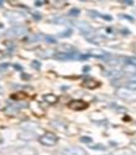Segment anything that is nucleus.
I'll use <instances>...</instances> for the list:
<instances>
[{
	"label": "nucleus",
	"instance_id": "f257e3e1",
	"mask_svg": "<svg viewBox=\"0 0 136 155\" xmlns=\"http://www.w3.org/2000/svg\"><path fill=\"white\" fill-rule=\"evenodd\" d=\"M6 19L9 20L10 22H13V24H20V22H23L26 20V15L21 11H17V10H13V11H8L5 14Z\"/></svg>",
	"mask_w": 136,
	"mask_h": 155
},
{
	"label": "nucleus",
	"instance_id": "f03ea898",
	"mask_svg": "<svg viewBox=\"0 0 136 155\" xmlns=\"http://www.w3.org/2000/svg\"><path fill=\"white\" fill-rule=\"evenodd\" d=\"M27 33V28L23 25H17L13 26L11 28H9L6 31V36L8 37H23Z\"/></svg>",
	"mask_w": 136,
	"mask_h": 155
},
{
	"label": "nucleus",
	"instance_id": "7ed1b4c3",
	"mask_svg": "<svg viewBox=\"0 0 136 155\" xmlns=\"http://www.w3.org/2000/svg\"><path fill=\"white\" fill-rule=\"evenodd\" d=\"M116 95L120 99H124L126 101H136V91L129 90L128 88H120L116 91Z\"/></svg>",
	"mask_w": 136,
	"mask_h": 155
},
{
	"label": "nucleus",
	"instance_id": "20e7f679",
	"mask_svg": "<svg viewBox=\"0 0 136 155\" xmlns=\"http://www.w3.org/2000/svg\"><path fill=\"white\" fill-rule=\"evenodd\" d=\"M58 142V138L56 134L53 133H45L44 136L40 137V143L45 147H51V145H55V144Z\"/></svg>",
	"mask_w": 136,
	"mask_h": 155
},
{
	"label": "nucleus",
	"instance_id": "39448f33",
	"mask_svg": "<svg viewBox=\"0 0 136 155\" xmlns=\"http://www.w3.org/2000/svg\"><path fill=\"white\" fill-rule=\"evenodd\" d=\"M68 107L73 111H83L88 107V103L83 100H72L68 103Z\"/></svg>",
	"mask_w": 136,
	"mask_h": 155
},
{
	"label": "nucleus",
	"instance_id": "423d86ee",
	"mask_svg": "<svg viewBox=\"0 0 136 155\" xmlns=\"http://www.w3.org/2000/svg\"><path fill=\"white\" fill-rule=\"evenodd\" d=\"M62 155H87V153L80 147H67L62 150Z\"/></svg>",
	"mask_w": 136,
	"mask_h": 155
},
{
	"label": "nucleus",
	"instance_id": "0eeeda50",
	"mask_svg": "<svg viewBox=\"0 0 136 155\" xmlns=\"http://www.w3.org/2000/svg\"><path fill=\"white\" fill-rule=\"evenodd\" d=\"M109 53L103 49H90L89 50V57H95V58H103V59H107L109 58Z\"/></svg>",
	"mask_w": 136,
	"mask_h": 155
},
{
	"label": "nucleus",
	"instance_id": "6e6552de",
	"mask_svg": "<svg viewBox=\"0 0 136 155\" xmlns=\"http://www.w3.org/2000/svg\"><path fill=\"white\" fill-rule=\"evenodd\" d=\"M17 153L20 155H37V150L35 148H32V147H29V145L19 148Z\"/></svg>",
	"mask_w": 136,
	"mask_h": 155
},
{
	"label": "nucleus",
	"instance_id": "1a4fd4ad",
	"mask_svg": "<svg viewBox=\"0 0 136 155\" xmlns=\"http://www.w3.org/2000/svg\"><path fill=\"white\" fill-rule=\"evenodd\" d=\"M19 137L21 138L23 140H32V139L37 138L36 133L34 131H24V132H21L19 134Z\"/></svg>",
	"mask_w": 136,
	"mask_h": 155
},
{
	"label": "nucleus",
	"instance_id": "9d476101",
	"mask_svg": "<svg viewBox=\"0 0 136 155\" xmlns=\"http://www.w3.org/2000/svg\"><path fill=\"white\" fill-rule=\"evenodd\" d=\"M83 85H84L87 89H90V90H94V89H97L100 86V82L97 81V80H94V79H87L83 81Z\"/></svg>",
	"mask_w": 136,
	"mask_h": 155
},
{
	"label": "nucleus",
	"instance_id": "9b49d317",
	"mask_svg": "<svg viewBox=\"0 0 136 155\" xmlns=\"http://www.w3.org/2000/svg\"><path fill=\"white\" fill-rule=\"evenodd\" d=\"M87 41L90 43H103V42H105V37H103L100 35H93L90 37H87Z\"/></svg>",
	"mask_w": 136,
	"mask_h": 155
},
{
	"label": "nucleus",
	"instance_id": "f8f14e48",
	"mask_svg": "<svg viewBox=\"0 0 136 155\" xmlns=\"http://www.w3.org/2000/svg\"><path fill=\"white\" fill-rule=\"evenodd\" d=\"M76 26L82 31V32L83 33H84V35H87V33H89L90 32V31H92V27H90V25H88L87 22H77L76 24Z\"/></svg>",
	"mask_w": 136,
	"mask_h": 155
},
{
	"label": "nucleus",
	"instance_id": "ddd939ff",
	"mask_svg": "<svg viewBox=\"0 0 136 155\" xmlns=\"http://www.w3.org/2000/svg\"><path fill=\"white\" fill-rule=\"evenodd\" d=\"M44 100H45V102L50 103V105H55V103H57V101H58V97L55 94H45Z\"/></svg>",
	"mask_w": 136,
	"mask_h": 155
},
{
	"label": "nucleus",
	"instance_id": "4468645a",
	"mask_svg": "<svg viewBox=\"0 0 136 155\" xmlns=\"http://www.w3.org/2000/svg\"><path fill=\"white\" fill-rule=\"evenodd\" d=\"M74 47H72L71 44H62L59 47V52L63 54H69V53H74Z\"/></svg>",
	"mask_w": 136,
	"mask_h": 155
},
{
	"label": "nucleus",
	"instance_id": "2eb2a0df",
	"mask_svg": "<svg viewBox=\"0 0 136 155\" xmlns=\"http://www.w3.org/2000/svg\"><path fill=\"white\" fill-rule=\"evenodd\" d=\"M122 71L124 73H128V74H136V67L130 65V64H124Z\"/></svg>",
	"mask_w": 136,
	"mask_h": 155
},
{
	"label": "nucleus",
	"instance_id": "dca6fc26",
	"mask_svg": "<svg viewBox=\"0 0 136 155\" xmlns=\"http://www.w3.org/2000/svg\"><path fill=\"white\" fill-rule=\"evenodd\" d=\"M89 15H92L93 17H101L107 21H111L113 17L111 16H108V15H103V14H99V13H95V11H89Z\"/></svg>",
	"mask_w": 136,
	"mask_h": 155
},
{
	"label": "nucleus",
	"instance_id": "f3484780",
	"mask_svg": "<svg viewBox=\"0 0 136 155\" xmlns=\"http://www.w3.org/2000/svg\"><path fill=\"white\" fill-rule=\"evenodd\" d=\"M115 155H136V153H134L132 150H129V149H121L115 153Z\"/></svg>",
	"mask_w": 136,
	"mask_h": 155
},
{
	"label": "nucleus",
	"instance_id": "a211bd4d",
	"mask_svg": "<svg viewBox=\"0 0 136 155\" xmlns=\"http://www.w3.org/2000/svg\"><path fill=\"white\" fill-rule=\"evenodd\" d=\"M55 53V50H52V49H47V50H42L41 53L38 54L40 57H42V58H50L52 54Z\"/></svg>",
	"mask_w": 136,
	"mask_h": 155
},
{
	"label": "nucleus",
	"instance_id": "6ab92c4d",
	"mask_svg": "<svg viewBox=\"0 0 136 155\" xmlns=\"http://www.w3.org/2000/svg\"><path fill=\"white\" fill-rule=\"evenodd\" d=\"M126 88L129 90H132V91H136V80H129L126 82Z\"/></svg>",
	"mask_w": 136,
	"mask_h": 155
},
{
	"label": "nucleus",
	"instance_id": "aec40b11",
	"mask_svg": "<svg viewBox=\"0 0 136 155\" xmlns=\"http://www.w3.org/2000/svg\"><path fill=\"white\" fill-rule=\"evenodd\" d=\"M124 62H125V64H130V65H135V67H136V58H134V57H131V58H125Z\"/></svg>",
	"mask_w": 136,
	"mask_h": 155
},
{
	"label": "nucleus",
	"instance_id": "412c9836",
	"mask_svg": "<svg viewBox=\"0 0 136 155\" xmlns=\"http://www.w3.org/2000/svg\"><path fill=\"white\" fill-rule=\"evenodd\" d=\"M52 22H55V24H67L68 20L65 19V17H57V19H53V20H52Z\"/></svg>",
	"mask_w": 136,
	"mask_h": 155
},
{
	"label": "nucleus",
	"instance_id": "4be33fe9",
	"mask_svg": "<svg viewBox=\"0 0 136 155\" xmlns=\"http://www.w3.org/2000/svg\"><path fill=\"white\" fill-rule=\"evenodd\" d=\"M68 15L76 17V16H78V15H80V10H79V9H71L69 13H68Z\"/></svg>",
	"mask_w": 136,
	"mask_h": 155
},
{
	"label": "nucleus",
	"instance_id": "5701e85b",
	"mask_svg": "<svg viewBox=\"0 0 136 155\" xmlns=\"http://www.w3.org/2000/svg\"><path fill=\"white\" fill-rule=\"evenodd\" d=\"M73 33V31L69 28V30H67V31H65V32H62V33H59L58 36L61 37V38H66V37H69Z\"/></svg>",
	"mask_w": 136,
	"mask_h": 155
},
{
	"label": "nucleus",
	"instance_id": "b1692460",
	"mask_svg": "<svg viewBox=\"0 0 136 155\" xmlns=\"http://www.w3.org/2000/svg\"><path fill=\"white\" fill-rule=\"evenodd\" d=\"M31 67L38 70L41 68V64H40V62H37V60H32V62H31Z\"/></svg>",
	"mask_w": 136,
	"mask_h": 155
},
{
	"label": "nucleus",
	"instance_id": "393cba45",
	"mask_svg": "<svg viewBox=\"0 0 136 155\" xmlns=\"http://www.w3.org/2000/svg\"><path fill=\"white\" fill-rule=\"evenodd\" d=\"M80 142H82V143H86V144H90V143H93L92 138H89V137H82V138H80Z\"/></svg>",
	"mask_w": 136,
	"mask_h": 155
},
{
	"label": "nucleus",
	"instance_id": "a878e982",
	"mask_svg": "<svg viewBox=\"0 0 136 155\" xmlns=\"http://www.w3.org/2000/svg\"><path fill=\"white\" fill-rule=\"evenodd\" d=\"M92 149H98V150H105L107 148L104 147V145H90Z\"/></svg>",
	"mask_w": 136,
	"mask_h": 155
},
{
	"label": "nucleus",
	"instance_id": "bb28decb",
	"mask_svg": "<svg viewBox=\"0 0 136 155\" xmlns=\"http://www.w3.org/2000/svg\"><path fill=\"white\" fill-rule=\"evenodd\" d=\"M46 41L47 42H51V43H56V39L52 38V37H46Z\"/></svg>",
	"mask_w": 136,
	"mask_h": 155
},
{
	"label": "nucleus",
	"instance_id": "cd10ccee",
	"mask_svg": "<svg viewBox=\"0 0 136 155\" xmlns=\"http://www.w3.org/2000/svg\"><path fill=\"white\" fill-rule=\"evenodd\" d=\"M121 3L122 4H126V5H132L134 4V1H131V0H130V1H129V0H122Z\"/></svg>",
	"mask_w": 136,
	"mask_h": 155
},
{
	"label": "nucleus",
	"instance_id": "c85d7f7f",
	"mask_svg": "<svg viewBox=\"0 0 136 155\" xmlns=\"http://www.w3.org/2000/svg\"><path fill=\"white\" fill-rule=\"evenodd\" d=\"M121 17H124V19L129 20V21H134V17H131V16H125V15H121Z\"/></svg>",
	"mask_w": 136,
	"mask_h": 155
},
{
	"label": "nucleus",
	"instance_id": "c756f323",
	"mask_svg": "<svg viewBox=\"0 0 136 155\" xmlns=\"http://www.w3.org/2000/svg\"><path fill=\"white\" fill-rule=\"evenodd\" d=\"M44 4H46V1H36V3H35L36 6H42Z\"/></svg>",
	"mask_w": 136,
	"mask_h": 155
},
{
	"label": "nucleus",
	"instance_id": "7c9ffc66",
	"mask_svg": "<svg viewBox=\"0 0 136 155\" xmlns=\"http://www.w3.org/2000/svg\"><path fill=\"white\" fill-rule=\"evenodd\" d=\"M34 19L40 20V19H41V15H40V14H37V13H35V14H34Z\"/></svg>",
	"mask_w": 136,
	"mask_h": 155
},
{
	"label": "nucleus",
	"instance_id": "2f4dec72",
	"mask_svg": "<svg viewBox=\"0 0 136 155\" xmlns=\"http://www.w3.org/2000/svg\"><path fill=\"white\" fill-rule=\"evenodd\" d=\"M21 76H23V79H25V80H27V79H30V75H25V74H23Z\"/></svg>",
	"mask_w": 136,
	"mask_h": 155
},
{
	"label": "nucleus",
	"instance_id": "473e14b6",
	"mask_svg": "<svg viewBox=\"0 0 136 155\" xmlns=\"http://www.w3.org/2000/svg\"><path fill=\"white\" fill-rule=\"evenodd\" d=\"M5 68H8V64H6V63H4V65H0V69H5Z\"/></svg>",
	"mask_w": 136,
	"mask_h": 155
},
{
	"label": "nucleus",
	"instance_id": "72a5a7b5",
	"mask_svg": "<svg viewBox=\"0 0 136 155\" xmlns=\"http://www.w3.org/2000/svg\"><path fill=\"white\" fill-rule=\"evenodd\" d=\"M132 143H134V144H135V145H136V138H135V139L132 140Z\"/></svg>",
	"mask_w": 136,
	"mask_h": 155
},
{
	"label": "nucleus",
	"instance_id": "f704fd0d",
	"mask_svg": "<svg viewBox=\"0 0 136 155\" xmlns=\"http://www.w3.org/2000/svg\"><path fill=\"white\" fill-rule=\"evenodd\" d=\"M2 5H3V1H2V3H0V6H2Z\"/></svg>",
	"mask_w": 136,
	"mask_h": 155
}]
</instances>
